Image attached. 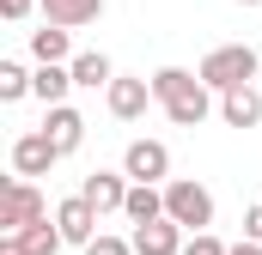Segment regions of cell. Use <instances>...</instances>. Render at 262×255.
I'll list each match as a JSON object with an SVG mask.
<instances>
[{
  "label": "cell",
  "instance_id": "17",
  "mask_svg": "<svg viewBox=\"0 0 262 255\" xmlns=\"http://www.w3.org/2000/svg\"><path fill=\"white\" fill-rule=\"evenodd\" d=\"M31 55H37V67H61L67 61V31H55V24L31 31Z\"/></svg>",
  "mask_w": 262,
  "mask_h": 255
},
{
  "label": "cell",
  "instance_id": "15",
  "mask_svg": "<svg viewBox=\"0 0 262 255\" xmlns=\"http://www.w3.org/2000/svg\"><path fill=\"white\" fill-rule=\"evenodd\" d=\"M67 67H73V85H85V91H98V85L110 91V85H116V67H110V55H98V49L73 55Z\"/></svg>",
  "mask_w": 262,
  "mask_h": 255
},
{
  "label": "cell",
  "instance_id": "6",
  "mask_svg": "<svg viewBox=\"0 0 262 255\" xmlns=\"http://www.w3.org/2000/svg\"><path fill=\"white\" fill-rule=\"evenodd\" d=\"M55 164H61V152L49 146V134H43V128L12 140V170H18V183H31V176H49Z\"/></svg>",
  "mask_w": 262,
  "mask_h": 255
},
{
  "label": "cell",
  "instance_id": "1",
  "mask_svg": "<svg viewBox=\"0 0 262 255\" xmlns=\"http://www.w3.org/2000/svg\"><path fill=\"white\" fill-rule=\"evenodd\" d=\"M152 97L165 104V116L177 128H201L213 116V91L201 85L195 73H183V67H159V73H152Z\"/></svg>",
  "mask_w": 262,
  "mask_h": 255
},
{
  "label": "cell",
  "instance_id": "4",
  "mask_svg": "<svg viewBox=\"0 0 262 255\" xmlns=\"http://www.w3.org/2000/svg\"><path fill=\"white\" fill-rule=\"evenodd\" d=\"M49 219V207H43V194H37V183H6V194H0V231H31V225H43Z\"/></svg>",
  "mask_w": 262,
  "mask_h": 255
},
{
  "label": "cell",
  "instance_id": "22",
  "mask_svg": "<svg viewBox=\"0 0 262 255\" xmlns=\"http://www.w3.org/2000/svg\"><path fill=\"white\" fill-rule=\"evenodd\" d=\"M244 237H250V243H262V200L244 213Z\"/></svg>",
  "mask_w": 262,
  "mask_h": 255
},
{
  "label": "cell",
  "instance_id": "18",
  "mask_svg": "<svg viewBox=\"0 0 262 255\" xmlns=\"http://www.w3.org/2000/svg\"><path fill=\"white\" fill-rule=\"evenodd\" d=\"M18 237H25V249H31V255H55V249L67 243L55 219H43V225H31V231H18Z\"/></svg>",
  "mask_w": 262,
  "mask_h": 255
},
{
  "label": "cell",
  "instance_id": "14",
  "mask_svg": "<svg viewBox=\"0 0 262 255\" xmlns=\"http://www.w3.org/2000/svg\"><path fill=\"white\" fill-rule=\"evenodd\" d=\"M67 91H73V67H37V73H31V97H37V104L61 110Z\"/></svg>",
  "mask_w": 262,
  "mask_h": 255
},
{
  "label": "cell",
  "instance_id": "20",
  "mask_svg": "<svg viewBox=\"0 0 262 255\" xmlns=\"http://www.w3.org/2000/svg\"><path fill=\"white\" fill-rule=\"evenodd\" d=\"M183 255H232V249H226L213 231H201V237H189V243H183Z\"/></svg>",
  "mask_w": 262,
  "mask_h": 255
},
{
  "label": "cell",
  "instance_id": "25",
  "mask_svg": "<svg viewBox=\"0 0 262 255\" xmlns=\"http://www.w3.org/2000/svg\"><path fill=\"white\" fill-rule=\"evenodd\" d=\"M232 255H262V243H250V237H244V243H232Z\"/></svg>",
  "mask_w": 262,
  "mask_h": 255
},
{
  "label": "cell",
  "instance_id": "2",
  "mask_svg": "<svg viewBox=\"0 0 262 255\" xmlns=\"http://www.w3.org/2000/svg\"><path fill=\"white\" fill-rule=\"evenodd\" d=\"M195 79L207 85V91H238V85H250V79H262V67H256V49L250 43H226V49H213L207 61L195 67Z\"/></svg>",
  "mask_w": 262,
  "mask_h": 255
},
{
  "label": "cell",
  "instance_id": "26",
  "mask_svg": "<svg viewBox=\"0 0 262 255\" xmlns=\"http://www.w3.org/2000/svg\"><path fill=\"white\" fill-rule=\"evenodd\" d=\"M238 6H262V0H238Z\"/></svg>",
  "mask_w": 262,
  "mask_h": 255
},
{
  "label": "cell",
  "instance_id": "5",
  "mask_svg": "<svg viewBox=\"0 0 262 255\" xmlns=\"http://www.w3.org/2000/svg\"><path fill=\"white\" fill-rule=\"evenodd\" d=\"M122 176H128V183H146V189L171 183V152H165V140H134L128 152H122Z\"/></svg>",
  "mask_w": 262,
  "mask_h": 255
},
{
  "label": "cell",
  "instance_id": "9",
  "mask_svg": "<svg viewBox=\"0 0 262 255\" xmlns=\"http://www.w3.org/2000/svg\"><path fill=\"white\" fill-rule=\"evenodd\" d=\"M128 189H134V183L116 176V170H92V176L79 183V194H85L98 213H122V207H128Z\"/></svg>",
  "mask_w": 262,
  "mask_h": 255
},
{
  "label": "cell",
  "instance_id": "10",
  "mask_svg": "<svg viewBox=\"0 0 262 255\" xmlns=\"http://www.w3.org/2000/svg\"><path fill=\"white\" fill-rule=\"evenodd\" d=\"M128 243H134V255H183V243H189V237H183V225L159 219V225H140Z\"/></svg>",
  "mask_w": 262,
  "mask_h": 255
},
{
  "label": "cell",
  "instance_id": "8",
  "mask_svg": "<svg viewBox=\"0 0 262 255\" xmlns=\"http://www.w3.org/2000/svg\"><path fill=\"white\" fill-rule=\"evenodd\" d=\"M104 104H110L116 122H140L146 104H152V79H116V85L104 91Z\"/></svg>",
  "mask_w": 262,
  "mask_h": 255
},
{
  "label": "cell",
  "instance_id": "3",
  "mask_svg": "<svg viewBox=\"0 0 262 255\" xmlns=\"http://www.w3.org/2000/svg\"><path fill=\"white\" fill-rule=\"evenodd\" d=\"M165 219L183 225L189 237H201V231L213 225V194L201 189V183H189V176H171V183H165Z\"/></svg>",
  "mask_w": 262,
  "mask_h": 255
},
{
  "label": "cell",
  "instance_id": "16",
  "mask_svg": "<svg viewBox=\"0 0 262 255\" xmlns=\"http://www.w3.org/2000/svg\"><path fill=\"white\" fill-rule=\"evenodd\" d=\"M122 213L134 219V231H140V225H159V219H165V189H146V183H134Z\"/></svg>",
  "mask_w": 262,
  "mask_h": 255
},
{
  "label": "cell",
  "instance_id": "13",
  "mask_svg": "<svg viewBox=\"0 0 262 255\" xmlns=\"http://www.w3.org/2000/svg\"><path fill=\"white\" fill-rule=\"evenodd\" d=\"M220 116H226V128H256L262 122V91H256V85L226 91V97H220Z\"/></svg>",
  "mask_w": 262,
  "mask_h": 255
},
{
  "label": "cell",
  "instance_id": "24",
  "mask_svg": "<svg viewBox=\"0 0 262 255\" xmlns=\"http://www.w3.org/2000/svg\"><path fill=\"white\" fill-rule=\"evenodd\" d=\"M0 12H6V18H12V24H18V18H25V12H31V0H0Z\"/></svg>",
  "mask_w": 262,
  "mask_h": 255
},
{
  "label": "cell",
  "instance_id": "11",
  "mask_svg": "<svg viewBox=\"0 0 262 255\" xmlns=\"http://www.w3.org/2000/svg\"><path fill=\"white\" fill-rule=\"evenodd\" d=\"M43 134H49V146L55 152H79V140H85V116L73 110V104H61V110H49V122H43Z\"/></svg>",
  "mask_w": 262,
  "mask_h": 255
},
{
  "label": "cell",
  "instance_id": "7",
  "mask_svg": "<svg viewBox=\"0 0 262 255\" xmlns=\"http://www.w3.org/2000/svg\"><path fill=\"white\" fill-rule=\"evenodd\" d=\"M98 219H104V213H98L85 194H73V200H61V207H55V225H61V237H67V243H79V249H92V243L104 237V231H98Z\"/></svg>",
  "mask_w": 262,
  "mask_h": 255
},
{
  "label": "cell",
  "instance_id": "19",
  "mask_svg": "<svg viewBox=\"0 0 262 255\" xmlns=\"http://www.w3.org/2000/svg\"><path fill=\"white\" fill-rule=\"evenodd\" d=\"M31 91V73H25V61H0V104H18Z\"/></svg>",
  "mask_w": 262,
  "mask_h": 255
},
{
  "label": "cell",
  "instance_id": "21",
  "mask_svg": "<svg viewBox=\"0 0 262 255\" xmlns=\"http://www.w3.org/2000/svg\"><path fill=\"white\" fill-rule=\"evenodd\" d=\"M85 255H134V243H122V237H98Z\"/></svg>",
  "mask_w": 262,
  "mask_h": 255
},
{
  "label": "cell",
  "instance_id": "23",
  "mask_svg": "<svg viewBox=\"0 0 262 255\" xmlns=\"http://www.w3.org/2000/svg\"><path fill=\"white\" fill-rule=\"evenodd\" d=\"M0 255H31V249H25V237H12V231H0Z\"/></svg>",
  "mask_w": 262,
  "mask_h": 255
},
{
  "label": "cell",
  "instance_id": "12",
  "mask_svg": "<svg viewBox=\"0 0 262 255\" xmlns=\"http://www.w3.org/2000/svg\"><path fill=\"white\" fill-rule=\"evenodd\" d=\"M92 18H104V0H43V24L55 31H79Z\"/></svg>",
  "mask_w": 262,
  "mask_h": 255
}]
</instances>
